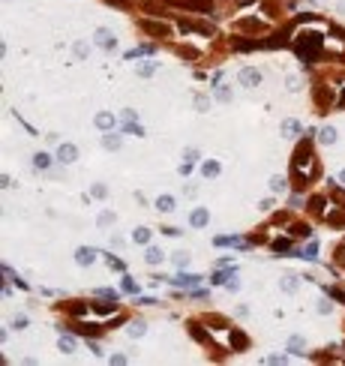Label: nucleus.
Returning a JSON list of instances; mask_svg holds the SVG:
<instances>
[{"label":"nucleus","mask_w":345,"mask_h":366,"mask_svg":"<svg viewBox=\"0 0 345 366\" xmlns=\"http://www.w3.org/2000/svg\"><path fill=\"white\" fill-rule=\"evenodd\" d=\"M72 54H75L78 60H87V54H90V45H87V42H72Z\"/></svg>","instance_id":"5701e85b"},{"label":"nucleus","mask_w":345,"mask_h":366,"mask_svg":"<svg viewBox=\"0 0 345 366\" xmlns=\"http://www.w3.org/2000/svg\"><path fill=\"white\" fill-rule=\"evenodd\" d=\"M237 81H240V87H258V84L264 81V75L258 72L255 66H243V69L237 72Z\"/></svg>","instance_id":"423d86ee"},{"label":"nucleus","mask_w":345,"mask_h":366,"mask_svg":"<svg viewBox=\"0 0 345 366\" xmlns=\"http://www.w3.org/2000/svg\"><path fill=\"white\" fill-rule=\"evenodd\" d=\"M114 219H117V216H114L111 210H105V213H99V216H96V222L102 225V228H105V225H114Z\"/></svg>","instance_id":"2f4dec72"},{"label":"nucleus","mask_w":345,"mask_h":366,"mask_svg":"<svg viewBox=\"0 0 345 366\" xmlns=\"http://www.w3.org/2000/svg\"><path fill=\"white\" fill-rule=\"evenodd\" d=\"M333 108H345V84L336 87V102H333Z\"/></svg>","instance_id":"473e14b6"},{"label":"nucleus","mask_w":345,"mask_h":366,"mask_svg":"<svg viewBox=\"0 0 345 366\" xmlns=\"http://www.w3.org/2000/svg\"><path fill=\"white\" fill-rule=\"evenodd\" d=\"M285 87H288L291 93H294V90H300V78H297V75H288V78H285Z\"/></svg>","instance_id":"f704fd0d"},{"label":"nucleus","mask_w":345,"mask_h":366,"mask_svg":"<svg viewBox=\"0 0 345 366\" xmlns=\"http://www.w3.org/2000/svg\"><path fill=\"white\" fill-rule=\"evenodd\" d=\"M228 276H231L228 270H219V273H213V279H210V282H213V285H225V279H228Z\"/></svg>","instance_id":"e433bc0d"},{"label":"nucleus","mask_w":345,"mask_h":366,"mask_svg":"<svg viewBox=\"0 0 345 366\" xmlns=\"http://www.w3.org/2000/svg\"><path fill=\"white\" fill-rule=\"evenodd\" d=\"M108 264H111L114 270H123V261H117V258H108Z\"/></svg>","instance_id":"de8ad7c7"},{"label":"nucleus","mask_w":345,"mask_h":366,"mask_svg":"<svg viewBox=\"0 0 345 366\" xmlns=\"http://www.w3.org/2000/svg\"><path fill=\"white\" fill-rule=\"evenodd\" d=\"M207 222H210V213H207L204 207H195V210L189 213V225H192V228H204Z\"/></svg>","instance_id":"1a4fd4ad"},{"label":"nucleus","mask_w":345,"mask_h":366,"mask_svg":"<svg viewBox=\"0 0 345 366\" xmlns=\"http://www.w3.org/2000/svg\"><path fill=\"white\" fill-rule=\"evenodd\" d=\"M141 30L147 36H159V39H171V24H159V21H150V18H141Z\"/></svg>","instance_id":"39448f33"},{"label":"nucleus","mask_w":345,"mask_h":366,"mask_svg":"<svg viewBox=\"0 0 345 366\" xmlns=\"http://www.w3.org/2000/svg\"><path fill=\"white\" fill-rule=\"evenodd\" d=\"M336 12H339V15H345V0H336Z\"/></svg>","instance_id":"8fccbe9b"},{"label":"nucleus","mask_w":345,"mask_h":366,"mask_svg":"<svg viewBox=\"0 0 345 366\" xmlns=\"http://www.w3.org/2000/svg\"><path fill=\"white\" fill-rule=\"evenodd\" d=\"M174 207H177V201L171 198V195H159V198H156V210H159V213H171Z\"/></svg>","instance_id":"a211bd4d"},{"label":"nucleus","mask_w":345,"mask_h":366,"mask_svg":"<svg viewBox=\"0 0 345 366\" xmlns=\"http://www.w3.org/2000/svg\"><path fill=\"white\" fill-rule=\"evenodd\" d=\"M285 348H288V351H294V354H303V348H306V342H303L300 336H291Z\"/></svg>","instance_id":"b1692460"},{"label":"nucleus","mask_w":345,"mask_h":366,"mask_svg":"<svg viewBox=\"0 0 345 366\" xmlns=\"http://www.w3.org/2000/svg\"><path fill=\"white\" fill-rule=\"evenodd\" d=\"M135 72L141 75V78H150L153 72H156V66H153V63H138V69H135Z\"/></svg>","instance_id":"cd10ccee"},{"label":"nucleus","mask_w":345,"mask_h":366,"mask_svg":"<svg viewBox=\"0 0 345 366\" xmlns=\"http://www.w3.org/2000/svg\"><path fill=\"white\" fill-rule=\"evenodd\" d=\"M171 282H174V285H186V288H195V285L201 282V276H195V273H180V276H174Z\"/></svg>","instance_id":"f8f14e48"},{"label":"nucleus","mask_w":345,"mask_h":366,"mask_svg":"<svg viewBox=\"0 0 345 366\" xmlns=\"http://www.w3.org/2000/svg\"><path fill=\"white\" fill-rule=\"evenodd\" d=\"M174 264H177V267H186V264H189V255H186V252H174Z\"/></svg>","instance_id":"58836bf2"},{"label":"nucleus","mask_w":345,"mask_h":366,"mask_svg":"<svg viewBox=\"0 0 345 366\" xmlns=\"http://www.w3.org/2000/svg\"><path fill=\"white\" fill-rule=\"evenodd\" d=\"M213 99L216 102H231L234 99V90L228 84H213Z\"/></svg>","instance_id":"9d476101"},{"label":"nucleus","mask_w":345,"mask_h":366,"mask_svg":"<svg viewBox=\"0 0 345 366\" xmlns=\"http://www.w3.org/2000/svg\"><path fill=\"white\" fill-rule=\"evenodd\" d=\"M96 294H99V297H108V300H114V291H108V288H99Z\"/></svg>","instance_id":"37998d69"},{"label":"nucleus","mask_w":345,"mask_h":366,"mask_svg":"<svg viewBox=\"0 0 345 366\" xmlns=\"http://www.w3.org/2000/svg\"><path fill=\"white\" fill-rule=\"evenodd\" d=\"M270 189H273V192H285V189H288V180L282 177V174H276V177L270 180Z\"/></svg>","instance_id":"393cba45"},{"label":"nucleus","mask_w":345,"mask_h":366,"mask_svg":"<svg viewBox=\"0 0 345 366\" xmlns=\"http://www.w3.org/2000/svg\"><path fill=\"white\" fill-rule=\"evenodd\" d=\"M111 246H114V249H120V246H123V237L114 234V237H111Z\"/></svg>","instance_id":"a18cd8bd"},{"label":"nucleus","mask_w":345,"mask_h":366,"mask_svg":"<svg viewBox=\"0 0 345 366\" xmlns=\"http://www.w3.org/2000/svg\"><path fill=\"white\" fill-rule=\"evenodd\" d=\"M120 129H123V132H132V135H144V129H141V126H135V120H132V123H123Z\"/></svg>","instance_id":"4c0bfd02"},{"label":"nucleus","mask_w":345,"mask_h":366,"mask_svg":"<svg viewBox=\"0 0 345 366\" xmlns=\"http://www.w3.org/2000/svg\"><path fill=\"white\" fill-rule=\"evenodd\" d=\"M303 258H309V261H315V258H318V243H315V240H312V243H306Z\"/></svg>","instance_id":"c85d7f7f"},{"label":"nucleus","mask_w":345,"mask_h":366,"mask_svg":"<svg viewBox=\"0 0 345 366\" xmlns=\"http://www.w3.org/2000/svg\"><path fill=\"white\" fill-rule=\"evenodd\" d=\"M90 192H93V198H105V195H108V189L102 186V183H93V186H90Z\"/></svg>","instance_id":"c9c22d12"},{"label":"nucleus","mask_w":345,"mask_h":366,"mask_svg":"<svg viewBox=\"0 0 345 366\" xmlns=\"http://www.w3.org/2000/svg\"><path fill=\"white\" fill-rule=\"evenodd\" d=\"M324 54L327 57H345V36L342 33H327L324 36Z\"/></svg>","instance_id":"7ed1b4c3"},{"label":"nucleus","mask_w":345,"mask_h":366,"mask_svg":"<svg viewBox=\"0 0 345 366\" xmlns=\"http://www.w3.org/2000/svg\"><path fill=\"white\" fill-rule=\"evenodd\" d=\"M297 285H300V282H297L294 273H285L282 279H279V288H282V291H297Z\"/></svg>","instance_id":"aec40b11"},{"label":"nucleus","mask_w":345,"mask_h":366,"mask_svg":"<svg viewBox=\"0 0 345 366\" xmlns=\"http://www.w3.org/2000/svg\"><path fill=\"white\" fill-rule=\"evenodd\" d=\"M75 261H78L81 267H87V264H93V261H96V252H93L90 246H81V249H75Z\"/></svg>","instance_id":"9b49d317"},{"label":"nucleus","mask_w":345,"mask_h":366,"mask_svg":"<svg viewBox=\"0 0 345 366\" xmlns=\"http://www.w3.org/2000/svg\"><path fill=\"white\" fill-rule=\"evenodd\" d=\"M135 117H138V114H135L132 108H126V111H123V120H126V123H132V120H135Z\"/></svg>","instance_id":"c03bdc74"},{"label":"nucleus","mask_w":345,"mask_h":366,"mask_svg":"<svg viewBox=\"0 0 345 366\" xmlns=\"http://www.w3.org/2000/svg\"><path fill=\"white\" fill-rule=\"evenodd\" d=\"M183 192H186V195H189V198H192V195H195V192H198V189H195V186H192V183H186V186H183Z\"/></svg>","instance_id":"49530a36"},{"label":"nucleus","mask_w":345,"mask_h":366,"mask_svg":"<svg viewBox=\"0 0 345 366\" xmlns=\"http://www.w3.org/2000/svg\"><path fill=\"white\" fill-rule=\"evenodd\" d=\"M96 126L105 129V132H111V129H114V114H111V111H99V114H96Z\"/></svg>","instance_id":"ddd939ff"},{"label":"nucleus","mask_w":345,"mask_h":366,"mask_svg":"<svg viewBox=\"0 0 345 366\" xmlns=\"http://www.w3.org/2000/svg\"><path fill=\"white\" fill-rule=\"evenodd\" d=\"M87 348H90V351H93V354H96V357H99V354H102V345H99V342H96V339H90V342H87Z\"/></svg>","instance_id":"a19ab883"},{"label":"nucleus","mask_w":345,"mask_h":366,"mask_svg":"<svg viewBox=\"0 0 345 366\" xmlns=\"http://www.w3.org/2000/svg\"><path fill=\"white\" fill-rule=\"evenodd\" d=\"M24 327H30V321H27L24 315H15V318H12V330H24Z\"/></svg>","instance_id":"72a5a7b5"},{"label":"nucleus","mask_w":345,"mask_h":366,"mask_svg":"<svg viewBox=\"0 0 345 366\" xmlns=\"http://www.w3.org/2000/svg\"><path fill=\"white\" fill-rule=\"evenodd\" d=\"M267 24H270V21L264 18V15H246V18L237 21V30H240V33H264Z\"/></svg>","instance_id":"20e7f679"},{"label":"nucleus","mask_w":345,"mask_h":366,"mask_svg":"<svg viewBox=\"0 0 345 366\" xmlns=\"http://www.w3.org/2000/svg\"><path fill=\"white\" fill-rule=\"evenodd\" d=\"M291 177H294L297 186H306L318 177V156L312 150V144L303 141L297 150H294V159H291Z\"/></svg>","instance_id":"f03ea898"},{"label":"nucleus","mask_w":345,"mask_h":366,"mask_svg":"<svg viewBox=\"0 0 345 366\" xmlns=\"http://www.w3.org/2000/svg\"><path fill=\"white\" fill-rule=\"evenodd\" d=\"M57 348H60L63 354H75V351H78V339H75V336H60Z\"/></svg>","instance_id":"4468645a"},{"label":"nucleus","mask_w":345,"mask_h":366,"mask_svg":"<svg viewBox=\"0 0 345 366\" xmlns=\"http://www.w3.org/2000/svg\"><path fill=\"white\" fill-rule=\"evenodd\" d=\"M258 207H261V210H270V207H273V201H270V198H264V201H258Z\"/></svg>","instance_id":"09e8293b"},{"label":"nucleus","mask_w":345,"mask_h":366,"mask_svg":"<svg viewBox=\"0 0 345 366\" xmlns=\"http://www.w3.org/2000/svg\"><path fill=\"white\" fill-rule=\"evenodd\" d=\"M93 42H96L99 48H105V51H111V48L117 45V39H114V33H111L108 27H96V33H93Z\"/></svg>","instance_id":"0eeeda50"},{"label":"nucleus","mask_w":345,"mask_h":366,"mask_svg":"<svg viewBox=\"0 0 345 366\" xmlns=\"http://www.w3.org/2000/svg\"><path fill=\"white\" fill-rule=\"evenodd\" d=\"M126 333H129L132 339H138V336H144V333H147V324H144V321H132V324L126 327Z\"/></svg>","instance_id":"412c9836"},{"label":"nucleus","mask_w":345,"mask_h":366,"mask_svg":"<svg viewBox=\"0 0 345 366\" xmlns=\"http://www.w3.org/2000/svg\"><path fill=\"white\" fill-rule=\"evenodd\" d=\"M309 213L327 225H345V195L342 192H318L309 198Z\"/></svg>","instance_id":"f257e3e1"},{"label":"nucleus","mask_w":345,"mask_h":366,"mask_svg":"<svg viewBox=\"0 0 345 366\" xmlns=\"http://www.w3.org/2000/svg\"><path fill=\"white\" fill-rule=\"evenodd\" d=\"M120 144H123V141H120V135H117V132L102 135V147H105V150H120Z\"/></svg>","instance_id":"6ab92c4d"},{"label":"nucleus","mask_w":345,"mask_h":366,"mask_svg":"<svg viewBox=\"0 0 345 366\" xmlns=\"http://www.w3.org/2000/svg\"><path fill=\"white\" fill-rule=\"evenodd\" d=\"M75 159H78V147H75V144H60V147H57V162L72 165Z\"/></svg>","instance_id":"6e6552de"},{"label":"nucleus","mask_w":345,"mask_h":366,"mask_svg":"<svg viewBox=\"0 0 345 366\" xmlns=\"http://www.w3.org/2000/svg\"><path fill=\"white\" fill-rule=\"evenodd\" d=\"M339 186H342V189H345V168H342V171H339Z\"/></svg>","instance_id":"603ef678"},{"label":"nucleus","mask_w":345,"mask_h":366,"mask_svg":"<svg viewBox=\"0 0 345 366\" xmlns=\"http://www.w3.org/2000/svg\"><path fill=\"white\" fill-rule=\"evenodd\" d=\"M234 3H237V6H252L255 0H234Z\"/></svg>","instance_id":"3c124183"},{"label":"nucleus","mask_w":345,"mask_h":366,"mask_svg":"<svg viewBox=\"0 0 345 366\" xmlns=\"http://www.w3.org/2000/svg\"><path fill=\"white\" fill-rule=\"evenodd\" d=\"M336 138H339L336 126H324V129L318 132V141H321V144H336Z\"/></svg>","instance_id":"dca6fc26"},{"label":"nucleus","mask_w":345,"mask_h":366,"mask_svg":"<svg viewBox=\"0 0 345 366\" xmlns=\"http://www.w3.org/2000/svg\"><path fill=\"white\" fill-rule=\"evenodd\" d=\"M123 288H126V291H129V294H135V291H138V285H135V282H132V279H129V276H126V279H123Z\"/></svg>","instance_id":"79ce46f5"},{"label":"nucleus","mask_w":345,"mask_h":366,"mask_svg":"<svg viewBox=\"0 0 345 366\" xmlns=\"http://www.w3.org/2000/svg\"><path fill=\"white\" fill-rule=\"evenodd\" d=\"M183 159H186V162H189V165H195V162H198V159H201V153H198V150H195V147H189V150H183Z\"/></svg>","instance_id":"7c9ffc66"},{"label":"nucleus","mask_w":345,"mask_h":366,"mask_svg":"<svg viewBox=\"0 0 345 366\" xmlns=\"http://www.w3.org/2000/svg\"><path fill=\"white\" fill-rule=\"evenodd\" d=\"M318 312H321V315H330V312H333L330 300H318Z\"/></svg>","instance_id":"ea45409f"},{"label":"nucleus","mask_w":345,"mask_h":366,"mask_svg":"<svg viewBox=\"0 0 345 366\" xmlns=\"http://www.w3.org/2000/svg\"><path fill=\"white\" fill-rule=\"evenodd\" d=\"M219 171H222V165H219L216 159H210V162H204V177H216Z\"/></svg>","instance_id":"a878e982"},{"label":"nucleus","mask_w":345,"mask_h":366,"mask_svg":"<svg viewBox=\"0 0 345 366\" xmlns=\"http://www.w3.org/2000/svg\"><path fill=\"white\" fill-rule=\"evenodd\" d=\"M132 240H135V243H150V228H144V225H141V228H135Z\"/></svg>","instance_id":"bb28decb"},{"label":"nucleus","mask_w":345,"mask_h":366,"mask_svg":"<svg viewBox=\"0 0 345 366\" xmlns=\"http://www.w3.org/2000/svg\"><path fill=\"white\" fill-rule=\"evenodd\" d=\"M279 132H282L285 138H294V135L300 132V123H297L294 117H291V120H282V126H279Z\"/></svg>","instance_id":"2eb2a0df"},{"label":"nucleus","mask_w":345,"mask_h":366,"mask_svg":"<svg viewBox=\"0 0 345 366\" xmlns=\"http://www.w3.org/2000/svg\"><path fill=\"white\" fill-rule=\"evenodd\" d=\"M192 102H195V108H198V111H207V108H210V99H207L204 93H195Z\"/></svg>","instance_id":"c756f323"},{"label":"nucleus","mask_w":345,"mask_h":366,"mask_svg":"<svg viewBox=\"0 0 345 366\" xmlns=\"http://www.w3.org/2000/svg\"><path fill=\"white\" fill-rule=\"evenodd\" d=\"M51 162H54V159H51L48 153H36V156H33V165H36L39 171H48V168H51Z\"/></svg>","instance_id":"4be33fe9"},{"label":"nucleus","mask_w":345,"mask_h":366,"mask_svg":"<svg viewBox=\"0 0 345 366\" xmlns=\"http://www.w3.org/2000/svg\"><path fill=\"white\" fill-rule=\"evenodd\" d=\"M144 261L156 267V264H162V261H165V252H162L159 246H150V249H147V255H144Z\"/></svg>","instance_id":"f3484780"}]
</instances>
